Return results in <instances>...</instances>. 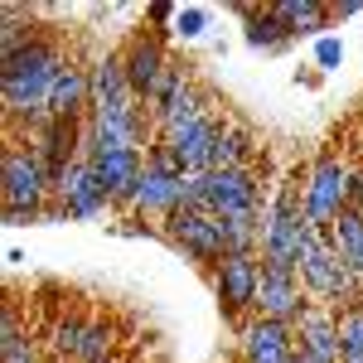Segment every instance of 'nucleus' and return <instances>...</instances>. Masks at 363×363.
<instances>
[{"mask_svg":"<svg viewBox=\"0 0 363 363\" xmlns=\"http://www.w3.org/2000/svg\"><path fill=\"white\" fill-rule=\"evenodd\" d=\"M68 63L58 54L49 39H29L20 54L0 58V92H5V107L10 116H25L29 126H44V116H49V92H54L58 73H63Z\"/></svg>","mask_w":363,"mask_h":363,"instance_id":"obj_1","label":"nucleus"},{"mask_svg":"<svg viewBox=\"0 0 363 363\" xmlns=\"http://www.w3.org/2000/svg\"><path fill=\"white\" fill-rule=\"evenodd\" d=\"M320 238V228L306 223V184L286 179L272 203H267V228H262V262L281 272H301L306 247Z\"/></svg>","mask_w":363,"mask_h":363,"instance_id":"obj_2","label":"nucleus"},{"mask_svg":"<svg viewBox=\"0 0 363 363\" xmlns=\"http://www.w3.org/2000/svg\"><path fill=\"white\" fill-rule=\"evenodd\" d=\"M301 286H306V296L330 301V306H339V301L359 306L363 301V281L344 267V257L335 252L330 233H320V238L306 247V257H301Z\"/></svg>","mask_w":363,"mask_h":363,"instance_id":"obj_3","label":"nucleus"},{"mask_svg":"<svg viewBox=\"0 0 363 363\" xmlns=\"http://www.w3.org/2000/svg\"><path fill=\"white\" fill-rule=\"evenodd\" d=\"M349 174L354 169L339 160L335 150H320L315 165H310V179H306V223L330 233L335 218L344 213V199H349Z\"/></svg>","mask_w":363,"mask_h":363,"instance_id":"obj_4","label":"nucleus"},{"mask_svg":"<svg viewBox=\"0 0 363 363\" xmlns=\"http://www.w3.org/2000/svg\"><path fill=\"white\" fill-rule=\"evenodd\" d=\"M0 184H5V213H44V194L54 189L34 150H5Z\"/></svg>","mask_w":363,"mask_h":363,"instance_id":"obj_5","label":"nucleus"},{"mask_svg":"<svg viewBox=\"0 0 363 363\" xmlns=\"http://www.w3.org/2000/svg\"><path fill=\"white\" fill-rule=\"evenodd\" d=\"M310 310L301 272H281L262 262V291H257V320H277V325H301V315Z\"/></svg>","mask_w":363,"mask_h":363,"instance_id":"obj_6","label":"nucleus"},{"mask_svg":"<svg viewBox=\"0 0 363 363\" xmlns=\"http://www.w3.org/2000/svg\"><path fill=\"white\" fill-rule=\"evenodd\" d=\"M165 233L174 247H184L194 262H223L228 247H223V228H218V218L213 213H203V208H174L165 218Z\"/></svg>","mask_w":363,"mask_h":363,"instance_id":"obj_7","label":"nucleus"},{"mask_svg":"<svg viewBox=\"0 0 363 363\" xmlns=\"http://www.w3.org/2000/svg\"><path fill=\"white\" fill-rule=\"evenodd\" d=\"M213 286H218L223 315L257 310V291H262V252H233V257H223Z\"/></svg>","mask_w":363,"mask_h":363,"instance_id":"obj_8","label":"nucleus"},{"mask_svg":"<svg viewBox=\"0 0 363 363\" xmlns=\"http://www.w3.org/2000/svg\"><path fill=\"white\" fill-rule=\"evenodd\" d=\"M87 160L97 169V179L107 184L112 203H136L140 174H145V155L140 150H121V145H92Z\"/></svg>","mask_w":363,"mask_h":363,"instance_id":"obj_9","label":"nucleus"},{"mask_svg":"<svg viewBox=\"0 0 363 363\" xmlns=\"http://www.w3.org/2000/svg\"><path fill=\"white\" fill-rule=\"evenodd\" d=\"M54 194H58V218H97V213L112 203L107 184L97 179V169H92L87 155L63 174V184H58Z\"/></svg>","mask_w":363,"mask_h":363,"instance_id":"obj_10","label":"nucleus"},{"mask_svg":"<svg viewBox=\"0 0 363 363\" xmlns=\"http://www.w3.org/2000/svg\"><path fill=\"white\" fill-rule=\"evenodd\" d=\"M121 63H126L131 92H136L140 102H150L155 83L165 78V68H169V54H165V44H160V34H145V29H140L136 39H131V49L121 54Z\"/></svg>","mask_w":363,"mask_h":363,"instance_id":"obj_11","label":"nucleus"},{"mask_svg":"<svg viewBox=\"0 0 363 363\" xmlns=\"http://www.w3.org/2000/svg\"><path fill=\"white\" fill-rule=\"evenodd\" d=\"M228 121L218 116H199L194 126H184V131H174L165 140L169 150H174V160L184 165V174H203V169H213V150H218V136H223Z\"/></svg>","mask_w":363,"mask_h":363,"instance_id":"obj_12","label":"nucleus"},{"mask_svg":"<svg viewBox=\"0 0 363 363\" xmlns=\"http://www.w3.org/2000/svg\"><path fill=\"white\" fill-rule=\"evenodd\" d=\"M296 359L306 363H339V315L306 310L296 325Z\"/></svg>","mask_w":363,"mask_h":363,"instance_id":"obj_13","label":"nucleus"},{"mask_svg":"<svg viewBox=\"0 0 363 363\" xmlns=\"http://www.w3.org/2000/svg\"><path fill=\"white\" fill-rule=\"evenodd\" d=\"M184 179H189V174L160 169V165L145 160V174H140V189H136V208L140 213H160V218H169V213L184 203Z\"/></svg>","mask_w":363,"mask_h":363,"instance_id":"obj_14","label":"nucleus"},{"mask_svg":"<svg viewBox=\"0 0 363 363\" xmlns=\"http://www.w3.org/2000/svg\"><path fill=\"white\" fill-rule=\"evenodd\" d=\"M242 354L247 363H291L296 359V330L277 320H252L242 330Z\"/></svg>","mask_w":363,"mask_h":363,"instance_id":"obj_15","label":"nucleus"},{"mask_svg":"<svg viewBox=\"0 0 363 363\" xmlns=\"http://www.w3.org/2000/svg\"><path fill=\"white\" fill-rule=\"evenodd\" d=\"M83 112H92V73H83V68H63L58 73L54 92H49V116L44 121H78Z\"/></svg>","mask_w":363,"mask_h":363,"instance_id":"obj_16","label":"nucleus"},{"mask_svg":"<svg viewBox=\"0 0 363 363\" xmlns=\"http://www.w3.org/2000/svg\"><path fill=\"white\" fill-rule=\"evenodd\" d=\"M58 354L73 363H102L112 349V330L107 325H83V320H63L58 325Z\"/></svg>","mask_w":363,"mask_h":363,"instance_id":"obj_17","label":"nucleus"},{"mask_svg":"<svg viewBox=\"0 0 363 363\" xmlns=\"http://www.w3.org/2000/svg\"><path fill=\"white\" fill-rule=\"evenodd\" d=\"M330 242H335V252L344 257V267L363 281V213H349V208H344L335 218V228H330Z\"/></svg>","mask_w":363,"mask_h":363,"instance_id":"obj_18","label":"nucleus"},{"mask_svg":"<svg viewBox=\"0 0 363 363\" xmlns=\"http://www.w3.org/2000/svg\"><path fill=\"white\" fill-rule=\"evenodd\" d=\"M272 10L281 15V25H286L291 39L296 34H315V29H325V20H330V5H315V0H277Z\"/></svg>","mask_w":363,"mask_h":363,"instance_id":"obj_19","label":"nucleus"},{"mask_svg":"<svg viewBox=\"0 0 363 363\" xmlns=\"http://www.w3.org/2000/svg\"><path fill=\"white\" fill-rule=\"evenodd\" d=\"M252 155H257V145H252L247 126H223L218 150H213V169H252Z\"/></svg>","mask_w":363,"mask_h":363,"instance_id":"obj_20","label":"nucleus"},{"mask_svg":"<svg viewBox=\"0 0 363 363\" xmlns=\"http://www.w3.org/2000/svg\"><path fill=\"white\" fill-rule=\"evenodd\" d=\"M242 15H247V44H252V49H281V44L291 39L272 5H267V10H252V5H247Z\"/></svg>","mask_w":363,"mask_h":363,"instance_id":"obj_21","label":"nucleus"},{"mask_svg":"<svg viewBox=\"0 0 363 363\" xmlns=\"http://www.w3.org/2000/svg\"><path fill=\"white\" fill-rule=\"evenodd\" d=\"M339 363H363V306L339 315Z\"/></svg>","mask_w":363,"mask_h":363,"instance_id":"obj_22","label":"nucleus"},{"mask_svg":"<svg viewBox=\"0 0 363 363\" xmlns=\"http://www.w3.org/2000/svg\"><path fill=\"white\" fill-rule=\"evenodd\" d=\"M203 29H208V10H203V5L174 10V34H179V39H203Z\"/></svg>","mask_w":363,"mask_h":363,"instance_id":"obj_23","label":"nucleus"},{"mask_svg":"<svg viewBox=\"0 0 363 363\" xmlns=\"http://www.w3.org/2000/svg\"><path fill=\"white\" fill-rule=\"evenodd\" d=\"M315 63H320L325 73H335L339 63H344V44H339L335 34H320V39H315Z\"/></svg>","mask_w":363,"mask_h":363,"instance_id":"obj_24","label":"nucleus"},{"mask_svg":"<svg viewBox=\"0 0 363 363\" xmlns=\"http://www.w3.org/2000/svg\"><path fill=\"white\" fill-rule=\"evenodd\" d=\"M344 208H349V213H363V169L349 174V199H344Z\"/></svg>","mask_w":363,"mask_h":363,"instance_id":"obj_25","label":"nucleus"},{"mask_svg":"<svg viewBox=\"0 0 363 363\" xmlns=\"http://www.w3.org/2000/svg\"><path fill=\"white\" fill-rule=\"evenodd\" d=\"M150 20H155V25H160V20H174V10H169V5H150Z\"/></svg>","mask_w":363,"mask_h":363,"instance_id":"obj_26","label":"nucleus"}]
</instances>
